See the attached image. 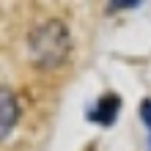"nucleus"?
Returning a JSON list of instances; mask_svg holds the SVG:
<instances>
[{
  "mask_svg": "<svg viewBox=\"0 0 151 151\" xmlns=\"http://www.w3.org/2000/svg\"><path fill=\"white\" fill-rule=\"evenodd\" d=\"M118 110H121V96L118 93H104L96 102V107L91 113V121L102 124V127H113L115 118H118Z\"/></svg>",
  "mask_w": 151,
  "mask_h": 151,
  "instance_id": "f03ea898",
  "label": "nucleus"
},
{
  "mask_svg": "<svg viewBox=\"0 0 151 151\" xmlns=\"http://www.w3.org/2000/svg\"><path fill=\"white\" fill-rule=\"evenodd\" d=\"M28 50H30V60L39 69H55V66H60L69 58V50H72L69 28L60 19L41 22L39 28L28 36Z\"/></svg>",
  "mask_w": 151,
  "mask_h": 151,
  "instance_id": "f257e3e1",
  "label": "nucleus"
},
{
  "mask_svg": "<svg viewBox=\"0 0 151 151\" xmlns=\"http://www.w3.org/2000/svg\"><path fill=\"white\" fill-rule=\"evenodd\" d=\"M140 3L137 0H132V3H110V8H137Z\"/></svg>",
  "mask_w": 151,
  "mask_h": 151,
  "instance_id": "39448f33",
  "label": "nucleus"
},
{
  "mask_svg": "<svg viewBox=\"0 0 151 151\" xmlns=\"http://www.w3.org/2000/svg\"><path fill=\"white\" fill-rule=\"evenodd\" d=\"M140 118H143V124H146L148 132H151V99H143V102H140Z\"/></svg>",
  "mask_w": 151,
  "mask_h": 151,
  "instance_id": "20e7f679",
  "label": "nucleus"
},
{
  "mask_svg": "<svg viewBox=\"0 0 151 151\" xmlns=\"http://www.w3.org/2000/svg\"><path fill=\"white\" fill-rule=\"evenodd\" d=\"M3 99H0V104H3V137H8V132H11L14 121H17V104H14V96L8 93V88H3Z\"/></svg>",
  "mask_w": 151,
  "mask_h": 151,
  "instance_id": "7ed1b4c3",
  "label": "nucleus"
}]
</instances>
